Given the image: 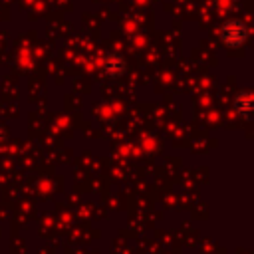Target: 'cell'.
I'll use <instances>...</instances> for the list:
<instances>
[{
	"label": "cell",
	"instance_id": "1",
	"mask_svg": "<svg viewBox=\"0 0 254 254\" xmlns=\"http://www.w3.org/2000/svg\"><path fill=\"white\" fill-rule=\"evenodd\" d=\"M246 38H248V28L238 20H230L220 28V40L230 48L242 46Z\"/></svg>",
	"mask_w": 254,
	"mask_h": 254
},
{
	"label": "cell",
	"instance_id": "2",
	"mask_svg": "<svg viewBox=\"0 0 254 254\" xmlns=\"http://www.w3.org/2000/svg\"><path fill=\"white\" fill-rule=\"evenodd\" d=\"M123 67H125V62H123L121 56H117V54L105 56V60H103V69H105L109 75H121V73H123Z\"/></svg>",
	"mask_w": 254,
	"mask_h": 254
},
{
	"label": "cell",
	"instance_id": "3",
	"mask_svg": "<svg viewBox=\"0 0 254 254\" xmlns=\"http://www.w3.org/2000/svg\"><path fill=\"white\" fill-rule=\"evenodd\" d=\"M250 93H240L238 97H236V111H240L242 115H248L250 113Z\"/></svg>",
	"mask_w": 254,
	"mask_h": 254
}]
</instances>
